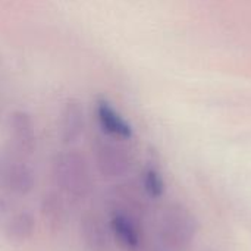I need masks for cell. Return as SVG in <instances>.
I'll return each instance as SVG.
<instances>
[{
  "instance_id": "6da1fadb",
  "label": "cell",
  "mask_w": 251,
  "mask_h": 251,
  "mask_svg": "<svg viewBox=\"0 0 251 251\" xmlns=\"http://www.w3.org/2000/svg\"><path fill=\"white\" fill-rule=\"evenodd\" d=\"M51 175L57 188L72 199H87L94 188V176L88 159L78 150L57 153L51 163Z\"/></svg>"
},
{
  "instance_id": "7a4b0ae2",
  "label": "cell",
  "mask_w": 251,
  "mask_h": 251,
  "mask_svg": "<svg viewBox=\"0 0 251 251\" xmlns=\"http://www.w3.org/2000/svg\"><path fill=\"white\" fill-rule=\"evenodd\" d=\"M197 234V221L194 215L182 204L168 206L159 221V238L172 249L181 250L188 247Z\"/></svg>"
},
{
  "instance_id": "3957f363",
  "label": "cell",
  "mask_w": 251,
  "mask_h": 251,
  "mask_svg": "<svg viewBox=\"0 0 251 251\" xmlns=\"http://www.w3.org/2000/svg\"><path fill=\"white\" fill-rule=\"evenodd\" d=\"M93 156L97 171L107 179L125 176L134 163L131 151L113 138H97L93 143Z\"/></svg>"
},
{
  "instance_id": "277c9868",
  "label": "cell",
  "mask_w": 251,
  "mask_h": 251,
  "mask_svg": "<svg viewBox=\"0 0 251 251\" xmlns=\"http://www.w3.org/2000/svg\"><path fill=\"white\" fill-rule=\"evenodd\" d=\"M7 134L13 154L31 156L37 149V131L32 116L25 110H15L7 118Z\"/></svg>"
},
{
  "instance_id": "5b68a950",
  "label": "cell",
  "mask_w": 251,
  "mask_h": 251,
  "mask_svg": "<svg viewBox=\"0 0 251 251\" xmlns=\"http://www.w3.org/2000/svg\"><path fill=\"white\" fill-rule=\"evenodd\" d=\"M79 234L91 251H109L112 247L110 226L97 210L88 209L81 215Z\"/></svg>"
},
{
  "instance_id": "8992f818",
  "label": "cell",
  "mask_w": 251,
  "mask_h": 251,
  "mask_svg": "<svg viewBox=\"0 0 251 251\" xmlns=\"http://www.w3.org/2000/svg\"><path fill=\"white\" fill-rule=\"evenodd\" d=\"M87 121L82 104L76 99H68L59 115V137L65 146L75 144L85 132Z\"/></svg>"
},
{
  "instance_id": "52a82bcc",
  "label": "cell",
  "mask_w": 251,
  "mask_h": 251,
  "mask_svg": "<svg viewBox=\"0 0 251 251\" xmlns=\"http://www.w3.org/2000/svg\"><path fill=\"white\" fill-rule=\"evenodd\" d=\"M96 119L103 134L109 138L125 141L132 138V126L106 99H97L94 107Z\"/></svg>"
},
{
  "instance_id": "ba28073f",
  "label": "cell",
  "mask_w": 251,
  "mask_h": 251,
  "mask_svg": "<svg viewBox=\"0 0 251 251\" xmlns=\"http://www.w3.org/2000/svg\"><path fill=\"white\" fill-rule=\"evenodd\" d=\"M109 226L112 237L126 250H137L141 243V229H140V219L134 215L112 209Z\"/></svg>"
},
{
  "instance_id": "9c48e42d",
  "label": "cell",
  "mask_w": 251,
  "mask_h": 251,
  "mask_svg": "<svg viewBox=\"0 0 251 251\" xmlns=\"http://www.w3.org/2000/svg\"><path fill=\"white\" fill-rule=\"evenodd\" d=\"M40 212L44 224L53 232H60L69 221V209L62 191H46L40 201Z\"/></svg>"
},
{
  "instance_id": "30bf717a",
  "label": "cell",
  "mask_w": 251,
  "mask_h": 251,
  "mask_svg": "<svg viewBox=\"0 0 251 251\" xmlns=\"http://www.w3.org/2000/svg\"><path fill=\"white\" fill-rule=\"evenodd\" d=\"M35 232V218L31 212L22 210L13 213L4 225V235L15 243L28 241Z\"/></svg>"
},
{
  "instance_id": "8fae6325",
  "label": "cell",
  "mask_w": 251,
  "mask_h": 251,
  "mask_svg": "<svg viewBox=\"0 0 251 251\" xmlns=\"http://www.w3.org/2000/svg\"><path fill=\"white\" fill-rule=\"evenodd\" d=\"M143 190L144 194L150 199H160L165 193V181L159 169L153 165H149L143 172Z\"/></svg>"
},
{
  "instance_id": "7c38bea8",
  "label": "cell",
  "mask_w": 251,
  "mask_h": 251,
  "mask_svg": "<svg viewBox=\"0 0 251 251\" xmlns=\"http://www.w3.org/2000/svg\"><path fill=\"white\" fill-rule=\"evenodd\" d=\"M10 216H12V204L4 196H0V222L7 221Z\"/></svg>"
}]
</instances>
